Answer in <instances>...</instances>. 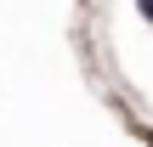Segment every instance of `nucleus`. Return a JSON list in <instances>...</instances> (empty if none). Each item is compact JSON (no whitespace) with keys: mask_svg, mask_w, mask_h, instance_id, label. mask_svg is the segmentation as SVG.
I'll return each instance as SVG.
<instances>
[{"mask_svg":"<svg viewBox=\"0 0 153 147\" xmlns=\"http://www.w3.org/2000/svg\"><path fill=\"white\" fill-rule=\"evenodd\" d=\"M136 6H142V17H153V0H136Z\"/></svg>","mask_w":153,"mask_h":147,"instance_id":"obj_1","label":"nucleus"}]
</instances>
